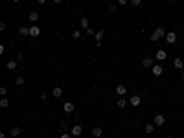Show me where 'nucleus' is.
I'll list each match as a JSON object with an SVG mask.
<instances>
[{
    "mask_svg": "<svg viewBox=\"0 0 184 138\" xmlns=\"http://www.w3.org/2000/svg\"><path fill=\"white\" fill-rule=\"evenodd\" d=\"M162 37H166V31H164V28H156V30L151 33V41H158V39H162Z\"/></svg>",
    "mask_w": 184,
    "mask_h": 138,
    "instance_id": "obj_1",
    "label": "nucleus"
},
{
    "mask_svg": "<svg viewBox=\"0 0 184 138\" xmlns=\"http://www.w3.org/2000/svg\"><path fill=\"white\" fill-rule=\"evenodd\" d=\"M153 123H155V127H162V125L166 123V118H164V114H155Z\"/></svg>",
    "mask_w": 184,
    "mask_h": 138,
    "instance_id": "obj_2",
    "label": "nucleus"
},
{
    "mask_svg": "<svg viewBox=\"0 0 184 138\" xmlns=\"http://www.w3.org/2000/svg\"><path fill=\"white\" fill-rule=\"evenodd\" d=\"M166 42L168 44H175V42H177V33H175V31H169V33H166Z\"/></svg>",
    "mask_w": 184,
    "mask_h": 138,
    "instance_id": "obj_3",
    "label": "nucleus"
},
{
    "mask_svg": "<svg viewBox=\"0 0 184 138\" xmlns=\"http://www.w3.org/2000/svg\"><path fill=\"white\" fill-rule=\"evenodd\" d=\"M63 110H65L66 114H72L74 110H76V107H74V103H72V101H66V103L63 105Z\"/></svg>",
    "mask_w": 184,
    "mask_h": 138,
    "instance_id": "obj_4",
    "label": "nucleus"
},
{
    "mask_svg": "<svg viewBox=\"0 0 184 138\" xmlns=\"http://www.w3.org/2000/svg\"><path fill=\"white\" fill-rule=\"evenodd\" d=\"M70 133H72V136H79L81 133H83V127H81L79 123H76L72 129H70Z\"/></svg>",
    "mask_w": 184,
    "mask_h": 138,
    "instance_id": "obj_5",
    "label": "nucleus"
},
{
    "mask_svg": "<svg viewBox=\"0 0 184 138\" xmlns=\"http://www.w3.org/2000/svg\"><path fill=\"white\" fill-rule=\"evenodd\" d=\"M39 35H41V28L39 26H30V37H39Z\"/></svg>",
    "mask_w": 184,
    "mask_h": 138,
    "instance_id": "obj_6",
    "label": "nucleus"
},
{
    "mask_svg": "<svg viewBox=\"0 0 184 138\" xmlns=\"http://www.w3.org/2000/svg\"><path fill=\"white\" fill-rule=\"evenodd\" d=\"M129 103H131L133 107H138V105L142 103V98H140V96H131V98H129Z\"/></svg>",
    "mask_w": 184,
    "mask_h": 138,
    "instance_id": "obj_7",
    "label": "nucleus"
},
{
    "mask_svg": "<svg viewBox=\"0 0 184 138\" xmlns=\"http://www.w3.org/2000/svg\"><path fill=\"white\" fill-rule=\"evenodd\" d=\"M142 66L144 68H153V59L151 57H144L142 59Z\"/></svg>",
    "mask_w": 184,
    "mask_h": 138,
    "instance_id": "obj_8",
    "label": "nucleus"
},
{
    "mask_svg": "<svg viewBox=\"0 0 184 138\" xmlns=\"http://www.w3.org/2000/svg\"><path fill=\"white\" fill-rule=\"evenodd\" d=\"M151 70H153V74H155L156 77H158V76H162V74H164V68H162L160 65H153V68H151Z\"/></svg>",
    "mask_w": 184,
    "mask_h": 138,
    "instance_id": "obj_9",
    "label": "nucleus"
},
{
    "mask_svg": "<svg viewBox=\"0 0 184 138\" xmlns=\"http://www.w3.org/2000/svg\"><path fill=\"white\" fill-rule=\"evenodd\" d=\"M94 39H96V44H98V46H101V39H103V30L96 31V35H94Z\"/></svg>",
    "mask_w": 184,
    "mask_h": 138,
    "instance_id": "obj_10",
    "label": "nucleus"
},
{
    "mask_svg": "<svg viewBox=\"0 0 184 138\" xmlns=\"http://www.w3.org/2000/svg\"><path fill=\"white\" fill-rule=\"evenodd\" d=\"M155 57L158 59V61H164V59L168 57V53H166V50H158V52L155 53Z\"/></svg>",
    "mask_w": 184,
    "mask_h": 138,
    "instance_id": "obj_11",
    "label": "nucleus"
},
{
    "mask_svg": "<svg viewBox=\"0 0 184 138\" xmlns=\"http://www.w3.org/2000/svg\"><path fill=\"white\" fill-rule=\"evenodd\" d=\"M52 96H53V98H61V96H63V88H61V86H53Z\"/></svg>",
    "mask_w": 184,
    "mask_h": 138,
    "instance_id": "obj_12",
    "label": "nucleus"
},
{
    "mask_svg": "<svg viewBox=\"0 0 184 138\" xmlns=\"http://www.w3.org/2000/svg\"><path fill=\"white\" fill-rule=\"evenodd\" d=\"M125 92H127V88H125V85H116V94H118V96H123Z\"/></svg>",
    "mask_w": 184,
    "mask_h": 138,
    "instance_id": "obj_13",
    "label": "nucleus"
},
{
    "mask_svg": "<svg viewBox=\"0 0 184 138\" xmlns=\"http://www.w3.org/2000/svg\"><path fill=\"white\" fill-rule=\"evenodd\" d=\"M18 33H20L22 37H26V35H30V28L28 26H20L18 28Z\"/></svg>",
    "mask_w": 184,
    "mask_h": 138,
    "instance_id": "obj_14",
    "label": "nucleus"
},
{
    "mask_svg": "<svg viewBox=\"0 0 184 138\" xmlns=\"http://www.w3.org/2000/svg\"><path fill=\"white\" fill-rule=\"evenodd\" d=\"M101 135H103V129H101V127H94V129H92V136L100 138Z\"/></svg>",
    "mask_w": 184,
    "mask_h": 138,
    "instance_id": "obj_15",
    "label": "nucleus"
},
{
    "mask_svg": "<svg viewBox=\"0 0 184 138\" xmlns=\"http://www.w3.org/2000/svg\"><path fill=\"white\" fill-rule=\"evenodd\" d=\"M17 65H18V61H13V59L6 63V66H7V68H9V70H15V68H17Z\"/></svg>",
    "mask_w": 184,
    "mask_h": 138,
    "instance_id": "obj_16",
    "label": "nucleus"
},
{
    "mask_svg": "<svg viewBox=\"0 0 184 138\" xmlns=\"http://www.w3.org/2000/svg\"><path fill=\"white\" fill-rule=\"evenodd\" d=\"M20 131H22L20 127H11V129H9V135H11V136H18V135H20Z\"/></svg>",
    "mask_w": 184,
    "mask_h": 138,
    "instance_id": "obj_17",
    "label": "nucleus"
},
{
    "mask_svg": "<svg viewBox=\"0 0 184 138\" xmlns=\"http://www.w3.org/2000/svg\"><path fill=\"white\" fill-rule=\"evenodd\" d=\"M144 131H146V133H147V135H151V133H153V131H155V123H147V125H146V127H144Z\"/></svg>",
    "mask_w": 184,
    "mask_h": 138,
    "instance_id": "obj_18",
    "label": "nucleus"
},
{
    "mask_svg": "<svg viewBox=\"0 0 184 138\" xmlns=\"http://www.w3.org/2000/svg\"><path fill=\"white\" fill-rule=\"evenodd\" d=\"M79 26H83L85 30H88V28H90V26H88V18H87V17H83V18L79 20Z\"/></svg>",
    "mask_w": 184,
    "mask_h": 138,
    "instance_id": "obj_19",
    "label": "nucleus"
},
{
    "mask_svg": "<svg viewBox=\"0 0 184 138\" xmlns=\"http://www.w3.org/2000/svg\"><path fill=\"white\" fill-rule=\"evenodd\" d=\"M30 20H31V22L39 20V13H37V11H31V13H30Z\"/></svg>",
    "mask_w": 184,
    "mask_h": 138,
    "instance_id": "obj_20",
    "label": "nucleus"
},
{
    "mask_svg": "<svg viewBox=\"0 0 184 138\" xmlns=\"http://www.w3.org/2000/svg\"><path fill=\"white\" fill-rule=\"evenodd\" d=\"M173 66H175L177 70H181V68H182V59H175V61H173Z\"/></svg>",
    "mask_w": 184,
    "mask_h": 138,
    "instance_id": "obj_21",
    "label": "nucleus"
},
{
    "mask_svg": "<svg viewBox=\"0 0 184 138\" xmlns=\"http://www.w3.org/2000/svg\"><path fill=\"white\" fill-rule=\"evenodd\" d=\"M0 107H2V109L9 107V100H6V98H2V100H0Z\"/></svg>",
    "mask_w": 184,
    "mask_h": 138,
    "instance_id": "obj_22",
    "label": "nucleus"
},
{
    "mask_svg": "<svg viewBox=\"0 0 184 138\" xmlns=\"http://www.w3.org/2000/svg\"><path fill=\"white\" fill-rule=\"evenodd\" d=\"M6 94H7V88H6V86H0V96L6 98Z\"/></svg>",
    "mask_w": 184,
    "mask_h": 138,
    "instance_id": "obj_23",
    "label": "nucleus"
},
{
    "mask_svg": "<svg viewBox=\"0 0 184 138\" xmlns=\"http://www.w3.org/2000/svg\"><path fill=\"white\" fill-rule=\"evenodd\" d=\"M15 61L22 63V61H24V53H20V52H18V53H17V59H15Z\"/></svg>",
    "mask_w": 184,
    "mask_h": 138,
    "instance_id": "obj_24",
    "label": "nucleus"
},
{
    "mask_svg": "<svg viewBox=\"0 0 184 138\" xmlns=\"http://www.w3.org/2000/svg\"><path fill=\"white\" fill-rule=\"evenodd\" d=\"M15 83H17V85H24V77H20V76H18L17 79H15Z\"/></svg>",
    "mask_w": 184,
    "mask_h": 138,
    "instance_id": "obj_25",
    "label": "nucleus"
},
{
    "mask_svg": "<svg viewBox=\"0 0 184 138\" xmlns=\"http://www.w3.org/2000/svg\"><path fill=\"white\" fill-rule=\"evenodd\" d=\"M72 37H74V39H79V37H81V31H79V30H76V31L72 33Z\"/></svg>",
    "mask_w": 184,
    "mask_h": 138,
    "instance_id": "obj_26",
    "label": "nucleus"
},
{
    "mask_svg": "<svg viewBox=\"0 0 184 138\" xmlns=\"http://www.w3.org/2000/svg\"><path fill=\"white\" fill-rule=\"evenodd\" d=\"M116 103H118V107H125V105H127V101H125V100H118Z\"/></svg>",
    "mask_w": 184,
    "mask_h": 138,
    "instance_id": "obj_27",
    "label": "nucleus"
},
{
    "mask_svg": "<svg viewBox=\"0 0 184 138\" xmlns=\"http://www.w3.org/2000/svg\"><path fill=\"white\" fill-rule=\"evenodd\" d=\"M109 11H111V13H118V7H116V6H111V7H109Z\"/></svg>",
    "mask_w": 184,
    "mask_h": 138,
    "instance_id": "obj_28",
    "label": "nucleus"
},
{
    "mask_svg": "<svg viewBox=\"0 0 184 138\" xmlns=\"http://www.w3.org/2000/svg\"><path fill=\"white\" fill-rule=\"evenodd\" d=\"M131 4H133V6H140V4H142V0H131Z\"/></svg>",
    "mask_w": 184,
    "mask_h": 138,
    "instance_id": "obj_29",
    "label": "nucleus"
},
{
    "mask_svg": "<svg viewBox=\"0 0 184 138\" xmlns=\"http://www.w3.org/2000/svg\"><path fill=\"white\" fill-rule=\"evenodd\" d=\"M87 33H88V35H92V37H94V35H96V31H94L92 28H88V30H87Z\"/></svg>",
    "mask_w": 184,
    "mask_h": 138,
    "instance_id": "obj_30",
    "label": "nucleus"
},
{
    "mask_svg": "<svg viewBox=\"0 0 184 138\" xmlns=\"http://www.w3.org/2000/svg\"><path fill=\"white\" fill-rule=\"evenodd\" d=\"M61 138H72V133H65V135H61Z\"/></svg>",
    "mask_w": 184,
    "mask_h": 138,
    "instance_id": "obj_31",
    "label": "nucleus"
},
{
    "mask_svg": "<svg viewBox=\"0 0 184 138\" xmlns=\"http://www.w3.org/2000/svg\"><path fill=\"white\" fill-rule=\"evenodd\" d=\"M120 4H122V6H125V4H127V0H118Z\"/></svg>",
    "mask_w": 184,
    "mask_h": 138,
    "instance_id": "obj_32",
    "label": "nucleus"
},
{
    "mask_svg": "<svg viewBox=\"0 0 184 138\" xmlns=\"http://www.w3.org/2000/svg\"><path fill=\"white\" fill-rule=\"evenodd\" d=\"M181 79L184 81V70H182V72H181Z\"/></svg>",
    "mask_w": 184,
    "mask_h": 138,
    "instance_id": "obj_33",
    "label": "nucleus"
},
{
    "mask_svg": "<svg viewBox=\"0 0 184 138\" xmlns=\"http://www.w3.org/2000/svg\"><path fill=\"white\" fill-rule=\"evenodd\" d=\"M11 2H13V4H18V2H20V0H11Z\"/></svg>",
    "mask_w": 184,
    "mask_h": 138,
    "instance_id": "obj_34",
    "label": "nucleus"
},
{
    "mask_svg": "<svg viewBox=\"0 0 184 138\" xmlns=\"http://www.w3.org/2000/svg\"><path fill=\"white\" fill-rule=\"evenodd\" d=\"M37 2H39V4H44V2H46V0H37Z\"/></svg>",
    "mask_w": 184,
    "mask_h": 138,
    "instance_id": "obj_35",
    "label": "nucleus"
},
{
    "mask_svg": "<svg viewBox=\"0 0 184 138\" xmlns=\"http://www.w3.org/2000/svg\"><path fill=\"white\" fill-rule=\"evenodd\" d=\"M61 2V0H53V4H59Z\"/></svg>",
    "mask_w": 184,
    "mask_h": 138,
    "instance_id": "obj_36",
    "label": "nucleus"
},
{
    "mask_svg": "<svg viewBox=\"0 0 184 138\" xmlns=\"http://www.w3.org/2000/svg\"><path fill=\"white\" fill-rule=\"evenodd\" d=\"M168 138H171V136H168Z\"/></svg>",
    "mask_w": 184,
    "mask_h": 138,
    "instance_id": "obj_37",
    "label": "nucleus"
}]
</instances>
